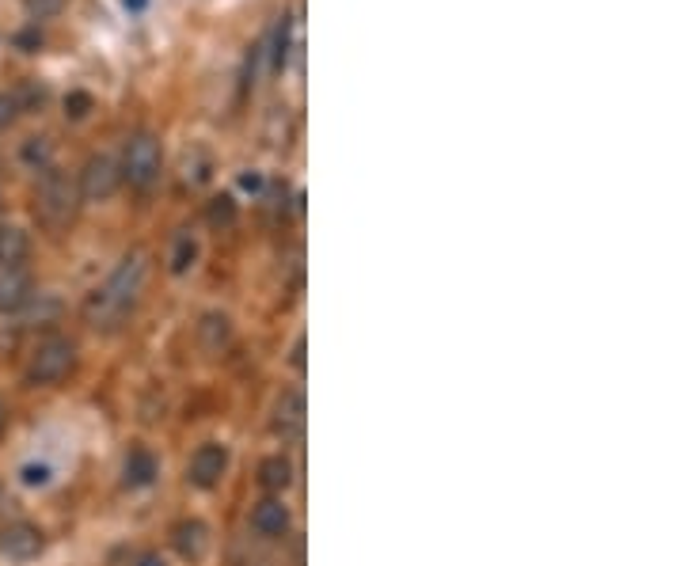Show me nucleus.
Listing matches in <instances>:
<instances>
[{
    "label": "nucleus",
    "instance_id": "f257e3e1",
    "mask_svg": "<svg viewBox=\"0 0 684 566\" xmlns=\"http://www.w3.org/2000/svg\"><path fill=\"white\" fill-rule=\"evenodd\" d=\"M145 285H149V259H145L141 251H133V255H126V259L118 263V270H114L111 278L84 301V316H88V323L99 327V331L122 327V320H126L133 308H137V301H141Z\"/></svg>",
    "mask_w": 684,
    "mask_h": 566
},
{
    "label": "nucleus",
    "instance_id": "f03ea898",
    "mask_svg": "<svg viewBox=\"0 0 684 566\" xmlns=\"http://www.w3.org/2000/svg\"><path fill=\"white\" fill-rule=\"evenodd\" d=\"M84 206V198H80V187H76V179L69 171H57V168H46L42 171V183H38V194H35V217L38 225L46 228V232H69L76 221V213Z\"/></svg>",
    "mask_w": 684,
    "mask_h": 566
},
{
    "label": "nucleus",
    "instance_id": "7ed1b4c3",
    "mask_svg": "<svg viewBox=\"0 0 684 566\" xmlns=\"http://www.w3.org/2000/svg\"><path fill=\"white\" fill-rule=\"evenodd\" d=\"M76 365V346L73 339L65 335H46V339L35 342L31 358H27V380L38 384V388H50V384H61V380L73 373Z\"/></svg>",
    "mask_w": 684,
    "mask_h": 566
},
{
    "label": "nucleus",
    "instance_id": "20e7f679",
    "mask_svg": "<svg viewBox=\"0 0 684 566\" xmlns=\"http://www.w3.org/2000/svg\"><path fill=\"white\" fill-rule=\"evenodd\" d=\"M160 168H164V152H160V141L152 133H133L126 141V152L118 160V171L122 179L137 190H149L156 179H160Z\"/></svg>",
    "mask_w": 684,
    "mask_h": 566
},
{
    "label": "nucleus",
    "instance_id": "39448f33",
    "mask_svg": "<svg viewBox=\"0 0 684 566\" xmlns=\"http://www.w3.org/2000/svg\"><path fill=\"white\" fill-rule=\"evenodd\" d=\"M76 187H80V198H84V202H111L114 190L122 187V171H118V160H114V156H107V152L88 156V164H84V171H80Z\"/></svg>",
    "mask_w": 684,
    "mask_h": 566
},
{
    "label": "nucleus",
    "instance_id": "423d86ee",
    "mask_svg": "<svg viewBox=\"0 0 684 566\" xmlns=\"http://www.w3.org/2000/svg\"><path fill=\"white\" fill-rule=\"evenodd\" d=\"M228 472V449L221 441H206V445H198L194 456H190L187 464V479L190 487H198V491H213Z\"/></svg>",
    "mask_w": 684,
    "mask_h": 566
},
{
    "label": "nucleus",
    "instance_id": "0eeeda50",
    "mask_svg": "<svg viewBox=\"0 0 684 566\" xmlns=\"http://www.w3.org/2000/svg\"><path fill=\"white\" fill-rule=\"evenodd\" d=\"M42 548H46V536H42V529L31 525V521H12L8 529L0 532V551H4L12 563H31V559L42 555Z\"/></svg>",
    "mask_w": 684,
    "mask_h": 566
},
{
    "label": "nucleus",
    "instance_id": "6e6552de",
    "mask_svg": "<svg viewBox=\"0 0 684 566\" xmlns=\"http://www.w3.org/2000/svg\"><path fill=\"white\" fill-rule=\"evenodd\" d=\"M31 301H35V282H31V274H27L23 266L0 270V312H4V316H16V312H23Z\"/></svg>",
    "mask_w": 684,
    "mask_h": 566
},
{
    "label": "nucleus",
    "instance_id": "1a4fd4ad",
    "mask_svg": "<svg viewBox=\"0 0 684 566\" xmlns=\"http://www.w3.org/2000/svg\"><path fill=\"white\" fill-rule=\"evenodd\" d=\"M171 544H175V551H179V559H187V563H202V559L209 555L213 536H209L206 521L190 517V521H179V525L171 529Z\"/></svg>",
    "mask_w": 684,
    "mask_h": 566
},
{
    "label": "nucleus",
    "instance_id": "9d476101",
    "mask_svg": "<svg viewBox=\"0 0 684 566\" xmlns=\"http://www.w3.org/2000/svg\"><path fill=\"white\" fill-rule=\"evenodd\" d=\"M247 525H251L255 536H263V540H278L289 529V506H285L282 498H263V502H255Z\"/></svg>",
    "mask_w": 684,
    "mask_h": 566
},
{
    "label": "nucleus",
    "instance_id": "9b49d317",
    "mask_svg": "<svg viewBox=\"0 0 684 566\" xmlns=\"http://www.w3.org/2000/svg\"><path fill=\"white\" fill-rule=\"evenodd\" d=\"M274 430L282 441H297L304 434V396L301 392H282L274 407Z\"/></svg>",
    "mask_w": 684,
    "mask_h": 566
},
{
    "label": "nucleus",
    "instance_id": "f8f14e48",
    "mask_svg": "<svg viewBox=\"0 0 684 566\" xmlns=\"http://www.w3.org/2000/svg\"><path fill=\"white\" fill-rule=\"evenodd\" d=\"M156 472H160V464H156V456L149 449H130L126 464H122V479H126L130 491H145L156 479Z\"/></svg>",
    "mask_w": 684,
    "mask_h": 566
},
{
    "label": "nucleus",
    "instance_id": "ddd939ff",
    "mask_svg": "<svg viewBox=\"0 0 684 566\" xmlns=\"http://www.w3.org/2000/svg\"><path fill=\"white\" fill-rule=\"evenodd\" d=\"M31 255V240L19 225H0V270L23 266Z\"/></svg>",
    "mask_w": 684,
    "mask_h": 566
},
{
    "label": "nucleus",
    "instance_id": "4468645a",
    "mask_svg": "<svg viewBox=\"0 0 684 566\" xmlns=\"http://www.w3.org/2000/svg\"><path fill=\"white\" fill-rule=\"evenodd\" d=\"M198 259V240H194V232L183 228L175 240H171V251H168V270L171 274H187L190 266Z\"/></svg>",
    "mask_w": 684,
    "mask_h": 566
},
{
    "label": "nucleus",
    "instance_id": "2eb2a0df",
    "mask_svg": "<svg viewBox=\"0 0 684 566\" xmlns=\"http://www.w3.org/2000/svg\"><path fill=\"white\" fill-rule=\"evenodd\" d=\"M259 479H263L266 491H285L293 483V464L285 456H270V460H263V468H259Z\"/></svg>",
    "mask_w": 684,
    "mask_h": 566
},
{
    "label": "nucleus",
    "instance_id": "dca6fc26",
    "mask_svg": "<svg viewBox=\"0 0 684 566\" xmlns=\"http://www.w3.org/2000/svg\"><path fill=\"white\" fill-rule=\"evenodd\" d=\"M198 335H202V342H206V350H221V346L228 342V335H232L228 316H221V312H209V316H202V323H198Z\"/></svg>",
    "mask_w": 684,
    "mask_h": 566
},
{
    "label": "nucleus",
    "instance_id": "f3484780",
    "mask_svg": "<svg viewBox=\"0 0 684 566\" xmlns=\"http://www.w3.org/2000/svg\"><path fill=\"white\" fill-rule=\"evenodd\" d=\"M236 217H240V209H236V198L232 194H217V198H209V206H206V221L213 228H232L236 225Z\"/></svg>",
    "mask_w": 684,
    "mask_h": 566
},
{
    "label": "nucleus",
    "instance_id": "a211bd4d",
    "mask_svg": "<svg viewBox=\"0 0 684 566\" xmlns=\"http://www.w3.org/2000/svg\"><path fill=\"white\" fill-rule=\"evenodd\" d=\"M50 160H54L50 137H27V141H23V164H27V168L46 171L50 168Z\"/></svg>",
    "mask_w": 684,
    "mask_h": 566
},
{
    "label": "nucleus",
    "instance_id": "6ab92c4d",
    "mask_svg": "<svg viewBox=\"0 0 684 566\" xmlns=\"http://www.w3.org/2000/svg\"><path fill=\"white\" fill-rule=\"evenodd\" d=\"M95 111V99L88 92H69L65 95V118H73V122H80V118H88V114Z\"/></svg>",
    "mask_w": 684,
    "mask_h": 566
},
{
    "label": "nucleus",
    "instance_id": "aec40b11",
    "mask_svg": "<svg viewBox=\"0 0 684 566\" xmlns=\"http://www.w3.org/2000/svg\"><path fill=\"white\" fill-rule=\"evenodd\" d=\"M65 4L69 0H23V8H27V16L31 19H54L65 12Z\"/></svg>",
    "mask_w": 684,
    "mask_h": 566
},
{
    "label": "nucleus",
    "instance_id": "412c9836",
    "mask_svg": "<svg viewBox=\"0 0 684 566\" xmlns=\"http://www.w3.org/2000/svg\"><path fill=\"white\" fill-rule=\"evenodd\" d=\"M19 111H38L46 103V88L42 84H23V92H16Z\"/></svg>",
    "mask_w": 684,
    "mask_h": 566
},
{
    "label": "nucleus",
    "instance_id": "4be33fe9",
    "mask_svg": "<svg viewBox=\"0 0 684 566\" xmlns=\"http://www.w3.org/2000/svg\"><path fill=\"white\" fill-rule=\"evenodd\" d=\"M16 118H19V103H16V95L0 92V130H8V126H12Z\"/></svg>",
    "mask_w": 684,
    "mask_h": 566
},
{
    "label": "nucleus",
    "instance_id": "5701e85b",
    "mask_svg": "<svg viewBox=\"0 0 684 566\" xmlns=\"http://www.w3.org/2000/svg\"><path fill=\"white\" fill-rule=\"evenodd\" d=\"M137 566H168V563H164L160 555H141V559H137Z\"/></svg>",
    "mask_w": 684,
    "mask_h": 566
},
{
    "label": "nucleus",
    "instance_id": "b1692460",
    "mask_svg": "<svg viewBox=\"0 0 684 566\" xmlns=\"http://www.w3.org/2000/svg\"><path fill=\"white\" fill-rule=\"evenodd\" d=\"M240 183H244L247 190H259V187H263V179H259V175H244Z\"/></svg>",
    "mask_w": 684,
    "mask_h": 566
},
{
    "label": "nucleus",
    "instance_id": "393cba45",
    "mask_svg": "<svg viewBox=\"0 0 684 566\" xmlns=\"http://www.w3.org/2000/svg\"><path fill=\"white\" fill-rule=\"evenodd\" d=\"M19 46H27V54L38 46V35H19Z\"/></svg>",
    "mask_w": 684,
    "mask_h": 566
},
{
    "label": "nucleus",
    "instance_id": "a878e982",
    "mask_svg": "<svg viewBox=\"0 0 684 566\" xmlns=\"http://www.w3.org/2000/svg\"><path fill=\"white\" fill-rule=\"evenodd\" d=\"M122 4H126V8H130V12H141V8H145V4H149V0H122Z\"/></svg>",
    "mask_w": 684,
    "mask_h": 566
}]
</instances>
